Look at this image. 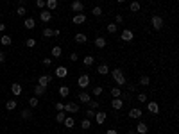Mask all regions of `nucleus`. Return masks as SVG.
<instances>
[{"label": "nucleus", "instance_id": "nucleus-46", "mask_svg": "<svg viewBox=\"0 0 179 134\" xmlns=\"http://www.w3.org/2000/svg\"><path fill=\"white\" fill-rule=\"evenodd\" d=\"M36 5H38L39 11H41V9H45V0H36Z\"/></svg>", "mask_w": 179, "mask_h": 134}, {"label": "nucleus", "instance_id": "nucleus-2", "mask_svg": "<svg viewBox=\"0 0 179 134\" xmlns=\"http://www.w3.org/2000/svg\"><path fill=\"white\" fill-rule=\"evenodd\" d=\"M151 25H152L154 30H161V29H163V18L158 16V14H154V16L151 18Z\"/></svg>", "mask_w": 179, "mask_h": 134}, {"label": "nucleus", "instance_id": "nucleus-41", "mask_svg": "<svg viewBox=\"0 0 179 134\" xmlns=\"http://www.w3.org/2000/svg\"><path fill=\"white\" fill-rule=\"evenodd\" d=\"M95 113H97L95 109H86V118H88V120H91V118H95Z\"/></svg>", "mask_w": 179, "mask_h": 134}, {"label": "nucleus", "instance_id": "nucleus-38", "mask_svg": "<svg viewBox=\"0 0 179 134\" xmlns=\"http://www.w3.org/2000/svg\"><path fill=\"white\" fill-rule=\"evenodd\" d=\"M88 107H90V109H99V102H97V100H93V98H90Z\"/></svg>", "mask_w": 179, "mask_h": 134}, {"label": "nucleus", "instance_id": "nucleus-37", "mask_svg": "<svg viewBox=\"0 0 179 134\" xmlns=\"http://www.w3.org/2000/svg\"><path fill=\"white\" fill-rule=\"evenodd\" d=\"M38 104H39L38 97H32V98H29V106H30V107H38Z\"/></svg>", "mask_w": 179, "mask_h": 134}, {"label": "nucleus", "instance_id": "nucleus-23", "mask_svg": "<svg viewBox=\"0 0 179 134\" xmlns=\"http://www.w3.org/2000/svg\"><path fill=\"white\" fill-rule=\"evenodd\" d=\"M23 25H25V29H29V30H30V29H34V27H36V22H34V18H27Z\"/></svg>", "mask_w": 179, "mask_h": 134}, {"label": "nucleus", "instance_id": "nucleus-49", "mask_svg": "<svg viewBox=\"0 0 179 134\" xmlns=\"http://www.w3.org/2000/svg\"><path fill=\"white\" fill-rule=\"evenodd\" d=\"M115 22H117V23H122V22H124V16H122V14H117V18H115Z\"/></svg>", "mask_w": 179, "mask_h": 134}, {"label": "nucleus", "instance_id": "nucleus-18", "mask_svg": "<svg viewBox=\"0 0 179 134\" xmlns=\"http://www.w3.org/2000/svg\"><path fill=\"white\" fill-rule=\"evenodd\" d=\"M50 80H52V77H50V75H41L38 82H39V86H43V88H47Z\"/></svg>", "mask_w": 179, "mask_h": 134}, {"label": "nucleus", "instance_id": "nucleus-19", "mask_svg": "<svg viewBox=\"0 0 179 134\" xmlns=\"http://www.w3.org/2000/svg\"><path fill=\"white\" fill-rule=\"evenodd\" d=\"M77 97H79V100L82 102V104H88L90 98H91V97H90V93H86V91H81V93H79Z\"/></svg>", "mask_w": 179, "mask_h": 134}, {"label": "nucleus", "instance_id": "nucleus-10", "mask_svg": "<svg viewBox=\"0 0 179 134\" xmlns=\"http://www.w3.org/2000/svg\"><path fill=\"white\" fill-rule=\"evenodd\" d=\"M106 118H108V115H106L104 111H97V113H95V120H97L99 125H102V123L106 122Z\"/></svg>", "mask_w": 179, "mask_h": 134}, {"label": "nucleus", "instance_id": "nucleus-22", "mask_svg": "<svg viewBox=\"0 0 179 134\" xmlns=\"http://www.w3.org/2000/svg\"><path fill=\"white\" fill-rule=\"evenodd\" d=\"M34 93H36V97H41V95H45V93H47V88H43V86H39V84H38V86L34 88Z\"/></svg>", "mask_w": 179, "mask_h": 134}, {"label": "nucleus", "instance_id": "nucleus-56", "mask_svg": "<svg viewBox=\"0 0 179 134\" xmlns=\"http://www.w3.org/2000/svg\"><path fill=\"white\" fill-rule=\"evenodd\" d=\"M117 2H118V4H124V2H125V0H117Z\"/></svg>", "mask_w": 179, "mask_h": 134}, {"label": "nucleus", "instance_id": "nucleus-20", "mask_svg": "<svg viewBox=\"0 0 179 134\" xmlns=\"http://www.w3.org/2000/svg\"><path fill=\"white\" fill-rule=\"evenodd\" d=\"M97 71H99L100 75H108V74H109V66L102 63V65H99V66H97Z\"/></svg>", "mask_w": 179, "mask_h": 134}, {"label": "nucleus", "instance_id": "nucleus-13", "mask_svg": "<svg viewBox=\"0 0 179 134\" xmlns=\"http://www.w3.org/2000/svg\"><path fill=\"white\" fill-rule=\"evenodd\" d=\"M68 75V70L65 68V66H57L56 68V77H59V79H65Z\"/></svg>", "mask_w": 179, "mask_h": 134}, {"label": "nucleus", "instance_id": "nucleus-44", "mask_svg": "<svg viewBox=\"0 0 179 134\" xmlns=\"http://www.w3.org/2000/svg\"><path fill=\"white\" fill-rule=\"evenodd\" d=\"M16 14H18V16H25V7H23V5H18Z\"/></svg>", "mask_w": 179, "mask_h": 134}, {"label": "nucleus", "instance_id": "nucleus-12", "mask_svg": "<svg viewBox=\"0 0 179 134\" xmlns=\"http://www.w3.org/2000/svg\"><path fill=\"white\" fill-rule=\"evenodd\" d=\"M147 111L152 113V115H158V113H160V106H158L156 102H149V104H147Z\"/></svg>", "mask_w": 179, "mask_h": 134}, {"label": "nucleus", "instance_id": "nucleus-28", "mask_svg": "<svg viewBox=\"0 0 179 134\" xmlns=\"http://www.w3.org/2000/svg\"><path fill=\"white\" fill-rule=\"evenodd\" d=\"M61 54H63V50H61V47H54L52 48V56H54V59H57V57H61Z\"/></svg>", "mask_w": 179, "mask_h": 134}, {"label": "nucleus", "instance_id": "nucleus-50", "mask_svg": "<svg viewBox=\"0 0 179 134\" xmlns=\"http://www.w3.org/2000/svg\"><path fill=\"white\" fill-rule=\"evenodd\" d=\"M4 61H6V54L2 52V50H0V65H2V63H4Z\"/></svg>", "mask_w": 179, "mask_h": 134}, {"label": "nucleus", "instance_id": "nucleus-48", "mask_svg": "<svg viewBox=\"0 0 179 134\" xmlns=\"http://www.w3.org/2000/svg\"><path fill=\"white\" fill-rule=\"evenodd\" d=\"M43 65H45V66H50V65H52V59H50V57H45V59H43Z\"/></svg>", "mask_w": 179, "mask_h": 134}, {"label": "nucleus", "instance_id": "nucleus-25", "mask_svg": "<svg viewBox=\"0 0 179 134\" xmlns=\"http://www.w3.org/2000/svg\"><path fill=\"white\" fill-rule=\"evenodd\" d=\"M11 36H7V34H4L2 38H0V43H2V45H6V47H9V45H11Z\"/></svg>", "mask_w": 179, "mask_h": 134}, {"label": "nucleus", "instance_id": "nucleus-14", "mask_svg": "<svg viewBox=\"0 0 179 134\" xmlns=\"http://www.w3.org/2000/svg\"><path fill=\"white\" fill-rule=\"evenodd\" d=\"M149 132V127H147V123H138V125H136V134H147Z\"/></svg>", "mask_w": 179, "mask_h": 134}, {"label": "nucleus", "instance_id": "nucleus-24", "mask_svg": "<svg viewBox=\"0 0 179 134\" xmlns=\"http://www.w3.org/2000/svg\"><path fill=\"white\" fill-rule=\"evenodd\" d=\"M95 47H97V48H104V47H106V39H104L102 36H99V38L95 39Z\"/></svg>", "mask_w": 179, "mask_h": 134}, {"label": "nucleus", "instance_id": "nucleus-53", "mask_svg": "<svg viewBox=\"0 0 179 134\" xmlns=\"http://www.w3.org/2000/svg\"><path fill=\"white\" fill-rule=\"evenodd\" d=\"M16 2H18V5H23V4L27 2V0H16Z\"/></svg>", "mask_w": 179, "mask_h": 134}, {"label": "nucleus", "instance_id": "nucleus-39", "mask_svg": "<svg viewBox=\"0 0 179 134\" xmlns=\"http://www.w3.org/2000/svg\"><path fill=\"white\" fill-rule=\"evenodd\" d=\"M43 36L45 38H52V36H54V29H48V27L43 29Z\"/></svg>", "mask_w": 179, "mask_h": 134}, {"label": "nucleus", "instance_id": "nucleus-45", "mask_svg": "<svg viewBox=\"0 0 179 134\" xmlns=\"http://www.w3.org/2000/svg\"><path fill=\"white\" fill-rule=\"evenodd\" d=\"M136 98H138V102H147V95H145V93H138V95H136Z\"/></svg>", "mask_w": 179, "mask_h": 134}, {"label": "nucleus", "instance_id": "nucleus-55", "mask_svg": "<svg viewBox=\"0 0 179 134\" xmlns=\"http://www.w3.org/2000/svg\"><path fill=\"white\" fill-rule=\"evenodd\" d=\"M127 134H136V131H129V132H127Z\"/></svg>", "mask_w": 179, "mask_h": 134}, {"label": "nucleus", "instance_id": "nucleus-36", "mask_svg": "<svg viewBox=\"0 0 179 134\" xmlns=\"http://www.w3.org/2000/svg\"><path fill=\"white\" fill-rule=\"evenodd\" d=\"M120 95H122L120 88H111V97H113V98H118Z\"/></svg>", "mask_w": 179, "mask_h": 134}, {"label": "nucleus", "instance_id": "nucleus-51", "mask_svg": "<svg viewBox=\"0 0 179 134\" xmlns=\"http://www.w3.org/2000/svg\"><path fill=\"white\" fill-rule=\"evenodd\" d=\"M70 59H72V61H77V59H79V56L73 52V54H70Z\"/></svg>", "mask_w": 179, "mask_h": 134}, {"label": "nucleus", "instance_id": "nucleus-27", "mask_svg": "<svg viewBox=\"0 0 179 134\" xmlns=\"http://www.w3.org/2000/svg\"><path fill=\"white\" fill-rule=\"evenodd\" d=\"M16 106H18V104H16V100H7V102H6V109H7V111L16 109Z\"/></svg>", "mask_w": 179, "mask_h": 134}, {"label": "nucleus", "instance_id": "nucleus-40", "mask_svg": "<svg viewBox=\"0 0 179 134\" xmlns=\"http://www.w3.org/2000/svg\"><path fill=\"white\" fill-rule=\"evenodd\" d=\"M22 118H23V120L32 118V111H29V109H27V111H22Z\"/></svg>", "mask_w": 179, "mask_h": 134}, {"label": "nucleus", "instance_id": "nucleus-29", "mask_svg": "<svg viewBox=\"0 0 179 134\" xmlns=\"http://www.w3.org/2000/svg\"><path fill=\"white\" fill-rule=\"evenodd\" d=\"M65 118H66L65 111H57V115H56V122H57V123H63V122H65Z\"/></svg>", "mask_w": 179, "mask_h": 134}, {"label": "nucleus", "instance_id": "nucleus-1", "mask_svg": "<svg viewBox=\"0 0 179 134\" xmlns=\"http://www.w3.org/2000/svg\"><path fill=\"white\" fill-rule=\"evenodd\" d=\"M111 77H113L115 82H117V86H125L127 84V82H125V75H124V71L120 68H113L111 70Z\"/></svg>", "mask_w": 179, "mask_h": 134}, {"label": "nucleus", "instance_id": "nucleus-3", "mask_svg": "<svg viewBox=\"0 0 179 134\" xmlns=\"http://www.w3.org/2000/svg\"><path fill=\"white\" fill-rule=\"evenodd\" d=\"M120 39H124L125 43H129V41H133L134 39V32L131 29H124L122 30V34H120Z\"/></svg>", "mask_w": 179, "mask_h": 134}, {"label": "nucleus", "instance_id": "nucleus-32", "mask_svg": "<svg viewBox=\"0 0 179 134\" xmlns=\"http://www.w3.org/2000/svg\"><path fill=\"white\" fill-rule=\"evenodd\" d=\"M25 47L34 48V47H36V39H34V38H27V39H25Z\"/></svg>", "mask_w": 179, "mask_h": 134}, {"label": "nucleus", "instance_id": "nucleus-5", "mask_svg": "<svg viewBox=\"0 0 179 134\" xmlns=\"http://www.w3.org/2000/svg\"><path fill=\"white\" fill-rule=\"evenodd\" d=\"M72 11L75 13V14H77V13H82V11H84V4L81 2V0H73V2H72Z\"/></svg>", "mask_w": 179, "mask_h": 134}, {"label": "nucleus", "instance_id": "nucleus-9", "mask_svg": "<svg viewBox=\"0 0 179 134\" xmlns=\"http://www.w3.org/2000/svg\"><path fill=\"white\" fill-rule=\"evenodd\" d=\"M111 107L117 109V111H120V109L124 107V100H122L120 97H118V98H113V100H111Z\"/></svg>", "mask_w": 179, "mask_h": 134}, {"label": "nucleus", "instance_id": "nucleus-11", "mask_svg": "<svg viewBox=\"0 0 179 134\" xmlns=\"http://www.w3.org/2000/svg\"><path fill=\"white\" fill-rule=\"evenodd\" d=\"M11 93L15 97H18L20 93H22V84H20V82H13V84H11Z\"/></svg>", "mask_w": 179, "mask_h": 134}, {"label": "nucleus", "instance_id": "nucleus-33", "mask_svg": "<svg viewBox=\"0 0 179 134\" xmlns=\"http://www.w3.org/2000/svg\"><path fill=\"white\" fill-rule=\"evenodd\" d=\"M149 84H151V79L147 75H142L140 77V86H149Z\"/></svg>", "mask_w": 179, "mask_h": 134}, {"label": "nucleus", "instance_id": "nucleus-43", "mask_svg": "<svg viewBox=\"0 0 179 134\" xmlns=\"http://www.w3.org/2000/svg\"><path fill=\"white\" fill-rule=\"evenodd\" d=\"M91 13H93V14H95V16H100V14H102V7H99V5H95V7H93V9H91Z\"/></svg>", "mask_w": 179, "mask_h": 134}, {"label": "nucleus", "instance_id": "nucleus-47", "mask_svg": "<svg viewBox=\"0 0 179 134\" xmlns=\"http://www.w3.org/2000/svg\"><path fill=\"white\" fill-rule=\"evenodd\" d=\"M56 111H65V104H61V102H57V104H56Z\"/></svg>", "mask_w": 179, "mask_h": 134}, {"label": "nucleus", "instance_id": "nucleus-34", "mask_svg": "<svg viewBox=\"0 0 179 134\" xmlns=\"http://www.w3.org/2000/svg\"><path fill=\"white\" fill-rule=\"evenodd\" d=\"M117 29H118V25H117V23H109V25L106 27V30H108L109 34H115V32H117Z\"/></svg>", "mask_w": 179, "mask_h": 134}, {"label": "nucleus", "instance_id": "nucleus-21", "mask_svg": "<svg viewBox=\"0 0 179 134\" xmlns=\"http://www.w3.org/2000/svg\"><path fill=\"white\" fill-rule=\"evenodd\" d=\"M63 123H65V127H66V129H73V127H75V120H73L72 116H66Z\"/></svg>", "mask_w": 179, "mask_h": 134}, {"label": "nucleus", "instance_id": "nucleus-54", "mask_svg": "<svg viewBox=\"0 0 179 134\" xmlns=\"http://www.w3.org/2000/svg\"><path fill=\"white\" fill-rule=\"evenodd\" d=\"M2 30H6V25H4L2 22H0V32H2Z\"/></svg>", "mask_w": 179, "mask_h": 134}, {"label": "nucleus", "instance_id": "nucleus-52", "mask_svg": "<svg viewBox=\"0 0 179 134\" xmlns=\"http://www.w3.org/2000/svg\"><path fill=\"white\" fill-rule=\"evenodd\" d=\"M106 134H118V132H117V129H108Z\"/></svg>", "mask_w": 179, "mask_h": 134}, {"label": "nucleus", "instance_id": "nucleus-7", "mask_svg": "<svg viewBox=\"0 0 179 134\" xmlns=\"http://www.w3.org/2000/svg\"><path fill=\"white\" fill-rule=\"evenodd\" d=\"M65 111H68V113H79L81 107H79V104H75V102H68V104H65Z\"/></svg>", "mask_w": 179, "mask_h": 134}, {"label": "nucleus", "instance_id": "nucleus-4", "mask_svg": "<svg viewBox=\"0 0 179 134\" xmlns=\"http://www.w3.org/2000/svg\"><path fill=\"white\" fill-rule=\"evenodd\" d=\"M77 86L81 88V89H84V88H88L90 86V77L86 75V74H82L79 79H77Z\"/></svg>", "mask_w": 179, "mask_h": 134}, {"label": "nucleus", "instance_id": "nucleus-42", "mask_svg": "<svg viewBox=\"0 0 179 134\" xmlns=\"http://www.w3.org/2000/svg\"><path fill=\"white\" fill-rule=\"evenodd\" d=\"M102 91H104V88H102V86H95V88H93V95L99 97V95H102Z\"/></svg>", "mask_w": 179, "mask_h": 134}, {"label": "nucleus", "instance_id": "nucleus-26", "mask_svg": "<svg viewBox=\"0 0 179 134\" xmlns=\"http://www.w3.org/2000/svg\"><path fill=\"white\" fill-rule=\"evenodd\" d=\"M82 63H84V66H93L95 59H93V56H86V57L82 59Z\"/></svg>", "mask_w": 179, "mask_h": 134}, {"label": "nucleus", "instance_id": "nucleus-6", "mask_svg": "<svg viewBox=\"0 0 179 134\" xmlns=\"http://www.w3.org/2000/svg\"><path fill=\"white\" fill-rule=\"evenodd\" d=\"M86 20H88V18H86V14H84V13H77L75 16L72 18V22L75 23V25H81V23H84V22H86Z\"/></svg>", "mask_w": 179, "mask_h": 134}, {"label": "nucleus", "instance_id": "nucleus-31", "mask_svg": "<svg viewBox=\"0 0 179 134\" xmlns=\"http://www.w3.org/2000/svg\"><path fill=\"white\" fill-rule=\"evenodd\" d=\"M59 95H61V97H68V95H70V88H68V86H61V88H59Z\"/></svg>", "mask_w": 179, "mask_h": 134}, {"label": "nucleus", "instance_id": "nucleus-15", "mask_svg": "<svg viewBox=\"0 0 179 134\" xmlns=\"http://www.w3.org/2000/svg\"><path fill=\"white\" fill-rule=\"evenodd\" d=\"M45 7H47V11L52 13L57 7V0H45Z\"/></svg>", "mask_w": 179, "mask_h": 134}, {"label": "nucleus", "instance_id": "nucleus-30", "mask_svg": "<svg viewBox=\"0 0 179 134\" xmlns=\"http://www.w3.org/2000/svg\"><path fill=\"white\" fill-rule=\"evenodd\" d=\"M140 7H142V5H140V2H136V0H134V2H131V5H129V9H131L133 13H138V11H140Z\"/></svg>", "mask_w": 179, "mask_h": 134}, {"label": "nucleus", "instance_id": "nucleus-8", "mask_svg": "<svg viewBox=\"0 0 179 134\" xmlns=\"http://www.w3.org/2000/svg\"><path fill=\"white\" fill-rule=\"evenodd\" d=\"M39 20H41V22H50V20H52V13L50 11H47V9H41V11H39Z\"/></svg>", "mask_w": 179, "mask_h": 134}, {"label": "nucleus", "instance_id": "nucleus-16", "mask_svg": "<svg viewBox=\"0 0 179 134\" xmlns=\"http://www.w3.org/2000/svg\"><path fill=\"white\" fill-rule=\"evenodd\" d=\"M142 115H143V111L138 109V107H133V109L129 111V116H131V118H142Z\"/></svg>", "mask_w": 179, "mask_h": 134}, {"label": "nucleus", "instance_id": "nucleus-17", "mask_svg": "<svg viewBox=\"0 0 179 134\" xmlns=\"http://www.w3.org/2000/svg\"><path fill=\"white\" fill-rule=\"evenodd\" d=\"M75 43H79V45H84L88 41V38H86V34H82V32H79V34H75Z\"/></svg>", "mask_w": 179, "mask_h": 134}, {"label": "nucleus", "instance_id": "nucleus-35", "mask_svg": "<svg viewBox=\"0 0 179 134\" xmlns=\"http://www.w3.org/2000/svg\"><path fill=\"white\" fill-rule=\"evenodd\" d=\"M81 127H82V129H84V131H88V129H90V127H91V122H90V120H88V118H84V120H82V122H81Z\"/></svg>", "mask_w": 179, "mask_h": 134}]
</instances>
